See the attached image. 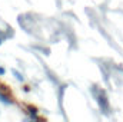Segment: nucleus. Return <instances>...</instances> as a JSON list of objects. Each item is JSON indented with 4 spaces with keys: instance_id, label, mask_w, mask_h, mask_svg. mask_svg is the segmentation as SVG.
Here are the masks:
<instances>
[{
    "instance_id": "f03ea898",
    "label": "nucleus",
    "mask_w": 123,
    "mask_h": 122,
    "mask_svg": "<svg viewBox=\"0 0 123 122\" xmlns=\"http://www.w3.org/2000/svg\"><path fill=\"white\" fill-rule=\"evenodd\" d=\"M14 75H16V78H17L19 81H23V76H22V75H20L19 72H16V70H14Z\"/></svg>"
},
{
    "instance_id": "20e7f679",
    "label": "nucleus",
    "mask_w": 123,
    "mask_h": 122,
    "mask_svg": "<svg viewBox=\"0 0 123 122\" xmlns=\"http://www.w3.org/2000/svg\"><path fill=\"white\" fill-rule=\"evenodd\" d=\"M1 42H3V39H1V37H0V45H1Z\"/></svg>"
},
{
    "instance_id": "39448f33",
    "label": "nucleus",
    "mask_w": 123,
    "mask_h": 122,
    "mask_svg": "<svg viewBox=\"0 0 123 122\" xmlns=\"http://www.w3.org/2000/svg\"><path fill=\"white\" fill-rule=\"evenodd\" d=\"M0 34H1V32H0Z\"/></svg>"
},
{
    "instance_id": "f257e3e1",
    "label": "nucleus",
    "mask_w": 123,
    "mask_h": 122,
    "mask_svg": "<svg viewBox=\"0 0 123 122\" xmlns=\"http://www.w3.org/2000/svg\"><path fill=\"white\" fill-rule=\"evenodd\" d=\"M0 101L4 102V103H12V98H9V96L4 95V93H0Z\"/></svg>"
},
{
    "instance_id": "7ed1b4c3",
    "label": "nucleus",
    "mask_w": 123,
    "mask_h": 122,
    "mask_svg": "<svg viewBox=\"0 0 123 122\" xmlns=\"http://www.w3.org/2000/svg\"><path fill=\"white\" fill-rule=\"evenodd\" d=\"M0 75H4V69L3 68H0Z\"/></svg>"
}]
</instances>
